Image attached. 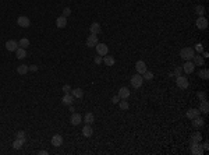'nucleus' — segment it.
Wrapping results in <instances>:
<instances>
[{
  "mask_svg": "<svg viewBox=\"0 0 209 155\" xmlns=\"http://www.w3.org/2000/svg\"><path fill=\"white\" fill-rule=\"evenodd\" d=\"M194 55H195V50H194L193 48H190V46H187V48H183V49L180 50V57L184 61L193 60Z\"/></svg>",
  "mask_w": 209,
  "mask_h": 155,
  "instance_id": "nucleus-1",
  "label": "nucleus"
},
{
  "mask_svg": "<svg viewBox=\"0 0 209 155\" xmlns=\"http://www.w3.org/2000/svg\"><path fill=\"white\" fill-rule=\"evenodd\" d=\"M144 84V78H142V76L141 74H134L133 77H131V85L134 87V88H140L141 85Z\"/></svg>",
  "mask_w": 209,
  "mask_h": 155,
  "instance_id": "nucleus-2",
  "label": "nucleus"
},
{
  "mask_svg": "<svg viewBox=\"0 0 209 155\" xmlns=\"http://www.w3.org/2000/svg\"><path fill=\"white\" fill-rule=\"evenodd\" d=\"M176 84L178 88H181V90H187L188 88V80L185 77H183V76H178V77H176Z\"/></svg>",
  "mask_w": 209,
  "mask_h": 155,
  "instance_id": "nucleus-3",
  "label": "nucleus"
},
{
  "mask_svg": "<svg viewBox=\"0 0 209 155\" xmlns=\"http://www.w3.org/2000/svg\"><path fill=\"white\" fill-rule=\"evenodd\" d=\"M191 154L193 155H202L204 154V148L201 143H193L191 144Z\"/></svg>",
  "mask_w": 209,
  "mask_h": 155,
  "instance_id": "nucleus-4",
  "label": "nucleus"
},
{
  "mask_svg": "<svg viewBox=\"0 0 209 155\" xmlns=\"http://www.w3.org/2000/svg\"><path fill=\"white\" fill-rule=\"evenodd\" d=\"M95 49H96V53L99 56H106L109 53V48H107V45H104V43H98V45L95 46Z\"/></svg>",
  "mask_w": 209,
  "mask_h": 155,
  "instance_id": "nucleus-5",
  "label": "nucleus"
},
{
  "mask_svg": "<svg viewBox=\"0 0 209 155\" xmlns=\"http://www.w3.org/2000/svg\"><path fill=\"white\" fill-rule=\"evenodd\" d=\"M18 48H20V45H18V42L14 41V39H10V41L6 42V49H7L8 52H16Z\"/></svg>",
  "mask_w": 209,
  "mask_h": 155,
  "instance_id": "nucleus-6",
  "label": "nucleus"
},
{
  "mask_svg": "<svg viewBox=\"0 0 209 155\" xmlns=\"http://www.w3.org/2000/svg\"><path fill=\"white\" fill-rule=\"evenodd\" d=\"M98 43H99V41H98V35L91 34V35L87 38V46H88V48H95Z\"/></svg>",
  "mask_w": 209,
  "mask_h": 155,
  "instance_id": "nucleus-7",
  "label": "nucleus"
},
{
  "mask_svg": "<svg viewBox=\"0 0 209 155\" xmlns=\"http://www.w3.org/2000/svg\"><path fill=\"white\" fill-rule=\"evenodd\" d=\"M17 24L20 25V27H22V28H28L29 25H31V21H29L28 17L25 16H21L17 18Z\"/></svg>",
  "mask_w": 209,
  "mask_h": 155,
  "instance_id": "nucleus-8",
  "label": "nucleus"
},
{
  "mask_svg": "<svg viewBox=\"0 0 209 155\" xmlns=\"http://www.w3.org/2000/svg\"><path fill=\"white\" fill-rule=\"evenodd\" d=\"M135 69H137V73L142 76V74L146 71V64H145V61L144 60H138L137 63H135Z\"/></svg>",
  "mask_w": 209,
  "mask_h": 155,
  "instance_id": "nucleus-9",
  "label": "nucleus"
},
{
  "mask_svg": "<svg viewBox=\"0 0 209 155\" xmlns=\"http://www.w3.org/2000/svg\"><path fill=\"white\" fill-rule=\"evenodd\" d=\"M197 28H198V29H205V28H208V20H206L204 16H202V17H198V20H197Z\"/></svg>",
  "mask_w": 209,
  "mask_h": 155,
  "instance_id": "nucleus-10",
  "label": "nucleus"
},
{
  "mask_svg": "<svg viewBox=\"0 0 209 155\" xmlns=\"http://www.w3.org/2000/svg\"><path fill=\"white\" fill-rule=\"evenodd\" d=\"M130 95H131V92H130V90L127 87H121L119 90V98L120 99H127L130 98Z\"/></svg>",
  "mask_w": 209,
  "mask_h": 155,
  "instance_id": "nucleus-11",
  "label": "nucleus"
},
{
  "mask_svg": "<svg viewBox=\"0 0 209 155\" xmlns=\"http://www.w3.org/2000/svg\"><path fill=\"white\" fill-rule=\"evenodd\" d=\"M56 27L57 28H66L67 27V17L60 16L56 18Z\"/></svg>",
  "mask_w": 209,
  "mask_h": 155,
  "instance_id": "nucleus-12",
  "label": "nucleus"
},
{
  "mask_svg": "<svg viewBox=\"0 0 209 155\" xmlns=\"http://www.w3.org/2000/svg\"><path fill=\"white\" fill-rule=\"evenodd\" d=\"M194 69H195V66H194V63H193V61H191V60L185 61L184 64H183V71H184V73H187V74L193 73V71H194Z\"/></svg>",
  "mask_w": 209,
  "mask_h": 155,
  "instance_id": "nucleus-13",
  "label": "nucleus"
},
{
  "mask_svg": "<svg viewBox=\"0 0 209 155\" xmlns=\"http://www.w3.org/2000/svg\"><path fill=\"white\" fill-rule=\"evenodd\" d=\"M74 97H72L70 92H67V94H64V97L61 98V102H63V105H67V106H70V105H72V102H74Z\"/></svg>",
  "mask_w": 209,
  "mask_h": 155,
  "instance_id": "nucleus-14",
  "label": "nucleus"
},
{
  "mask_svg": "<svg viewBox=\"0 0 209 155\" xmlns=\"http://www.w3.org/2000/svg\"><path fill=\"white\" fill-rule=\"evenodd\" d=\"M61 144H63V137L60 134H54L52 137V145L53 147H60Z\"/></svg>",
  "mask_w": 209,
  "mask_h": 155,
  "instance_id": "nucleus-15",
  "label": "nucleus"
},
{
  "mask_svg": "<svg viewBox=\"0 0 209 155\" xmlns=\"http://www.w3.org/2000/svg\"><path fill=\"white\" fill-rule=\"evenodd\" d=\"M81 120H82V118H81L80 113H72L71 119H70V123H71L72 126H78V124L81 123Z\"/></svg>",
  "mask_w": 209,
  "mask_h": 155,
  "instance_id": "nucleus-16",
  "label": "nucleus"
},
{
  "mask_svg": "<svg viewBox=\"0 0 209 155\" xmlns=\"http://www.w3.org/2000/svg\"><path fill=\"white\" fill-rule=\"evenodd\" d=\"M89 31H91V34H93V35L101 34V24H99V22H92L91 27H89Z\"/></svg>",
  "mask_w": 209,
  "mask_h": 155,
  "instance_id": "nucleus-17",
  "label": "nucleus"
},
{
  "mask_svg": "<svg viewBox=\"0 0 209 155\" xmlns=\"http://www.w3.org/2000/svg\"><path fill=\"white\" fill-rule=\"evenodd\" d=\"M93 134V130H92V127H91V124H85L84 127H82V136L84 137H91V136Z\"/></svg>",
  "mask_w": 209,
  "mask_h": 155,
  "instance_id": "nucleus-18",
  "label": "nucleus"
},
{
  "mask_svg": "<svg viewBox=\"0 0 209 155\" xmlns=\"http://www.w3.org/2000/svg\"><path fill=\"white\" fill-rule=\"evenodd\" d=\"M199 112H202L204 115H208L209 113V103H208V101L206 99H204L201 102V105H199Z\"/></svg>",
  "mask_w": 209,
  "mask_h": 155,
  "instance_id": "nucleus-19",
  "label": "nucleus"
},
{
  "mask_svg": "<svg viewBox=\"0 0 209 155\" xmlns=\"http://www.w3.org/2000/svg\"><path fill=\"white\" fill-rule=\"evenodd\" d=\"M199 115H201V112H199L198 109H194V108H193V109L187 110V118L191 119V120H193V119H195V118H198Z\"/></svg>",
  "mask_w": 209,
  "mask_h": 155,
  "instance_id": "nucleus-20",
  "label": "nucleus"
},
{
  "mask_svg": "<svg viewBox=\"0 0 209 155\" xmlns=\"http://www.w3.org/2000/svg\"><path fill=\"white\" fill-rule=\"evenodd\" d=\"M194 63V66H204V63H205V60H204V57L201 56V53L198 55V56H195L194 55V57H193V60H191Z\"/></svg>",
  "mask_w": 209,
  "mask_h": 155,
  "instance_id": "nucleus-21",
  "label": "nucleus"
},
{
  "mask_svg": "<svg viewBox=\"0 0 209 155\" xmlns=\"http://www.w3.org/2000/svg\"><path fill=\"white\" fill-rule=\"evenodd\" d=\"M71 95L75 99H81L84 97V91H82V88H75V90H71Z\"/></svg>",
  "mask_w": 209,
  "mask_h": 155,
  "instance_id": "nucleus-22",
  "label": "nucleus"
},
{
  "mask_svg": "<svg viewBox=\"0 0 209 155\" xmlns=\"http://www.w3.org/2000/svg\"><path fill=\"white\" fill-rule=\"evenodd\" d=\"M84 120H85V123H87V124H92V123L95 122V116H93L92 112H87V113H85V116H84Z\"/></svg>",
  "mask_w": 209,
  "mask_h": 155,
  "instance_id": "nucleus-23",
  "label": "nucleus"
},
{
  "mask_svg": "<svg viewBox=\"0 0 209 155\" xmlns=\"http://www.w3.org/2000/svg\"><path fill=\"white\" fill-rule=\"evenodd\" d=\"M104 63V64L107 66V67H112L113 64H114V63H116V60H114V57L113 56H107V55H106V56L103 57V60H102Z\"/></svg>",
  "mask_w": 209,
  "mask_h": 155,
  "instance_id": "nucleus-24",
  "label": "nucleus"
},
{
  "mask_svg": "<svg viewBox=\"0 0 209 155\" xmlns=\"http://www.w3.org/2000/svg\"><path fill=\"white\" fill-rule=\"evenodd\" d=\"M201 140H202L201 133H194V134L191 136V140H190V143H191V144H193V143H201Z\"/></svg>",
  "mask_w": 209,
  "mask_h": 155,
  "instance_id": "nucleus-25",
  "label": "nucleus"
},
{
  "mask_svg": "<svg viewBox=\"0 0 209 155\" xmlns=\"http://www.w3.org/2000/svg\"><path fill=\"white\" fill-rule=\"evenodd\" d=\"M193 126L194 127H202V126H204V119H202L201 116L193 119Z\"/></svg>",
  "mask_w": 209,
  "mask_h": 155,
  "instance_id": "nucleus-26",
  "label": "nucleus"
},
{
  "mask_svg": "<svg viewBox=\"0 0 209 155\" xmlns=\"http://www.w3.org/2000/svg\"><path fill=\"white\" fill-rule=\"evenodd\" d=\"M16 55H17V59H24V57H27V52H25L24 48H18V49L16 50Z\"/></svg>",
  "mask_w": 209,
  "mask_h": 155,
  "instance_id": "nucleus-27",
  "label": "nucleus"
},
{
  "mask_svg": "<svg viewBox=\"0 0 209 155\" xmlns=\"http://www.w3.org/2000/svg\"><path fill=\"white\" fill-rule=\"evenodd\" d=\"M17 73L21 74V76H24V74L28 73V66H25V64H20L18 67H17Z\"/></svg>",
  "mask_w": 209,
  "mask_h": 155,
  "instance_id": "nucleus-28",
  "label": "nucleus"
},
{
  "mask_svg": "<svg viewBox=\"0 0 209 155\" xmlns=\"http://www.w3.org/2000/svg\"><path fill=\"white\" fill-rule=\"evenodd\" d=\"M22 145H24V141H22V140L16 139L14 141H13V148H14V150H21Z\"/></svg>",
  "mask_w": 209,
  "mask_h": 155,
  "instance_id": "nucleus-29",
  "label": "nucleus"
},
{
  "mask_svg": "<svg viewBox=\"0 0 209 155\" xmlns=\"http://www.w3.org/2000/svg\"><path fill=\"white\" fill-rule=\"evenodd\" d=\"M198 76H199V78H202V80H208L209 78V70L208 69H202L199 73H198Z\"/></svg>",
  "mask_w": 209,
  "mask_h": 155,
  "instance_id": "nucleus-30",
  "label": "nucleus"
},
{
  "mask_svg": "<svg viewBox=\"0 0 209 155\" xmlns=\"http://www.w3.org/2000/svg\"><path fill=\"white\" fill-rule=\"evenodd\" d=\"M18 45H20V48L27 49V48L29 46V39H28V38H21V41L18 42Z\"/></svg>",
  "mask_w": 209,
  "mask_h": 155,
  "instance_id": "nucleus-31",
  "label": "nucleus"
},
{
  "mask_svg": "<svg viewBox=\"0 0 209 155\" xmlns=\"http://www.w3.org/2000/svg\"><path fill=\"white\" fill-rule=\"evenodd\" d=\"M119 106H120V108H121L123 110H127V109L130 108L128 102H127L125 99H120V101H119Z\"/></svg>",
  "mask_w": 209,
  "mask_h": 155,
  "instance_id": "nucleus-32",
  "label": "nucleus"
},
{
  "mask_svg": "<svg viewBox=\"0 0 209 155\" xmlns=\"http://www.w3.org/2000/svg\"><path fill=\"white\" fill-rule=\"evenodd\" d=\"M142 78H144V80H146V81H151V80L153 78V73H152V71H148V70H146V71L142 74Z\"/></svg>",
  "mask_w": 209,
  "mask_h": 155,
  "instance_id": "nucleus-33",
  "label": "nucleus"
},
{
  "mask_svg": "<svg viewBox=\"0 0 209 155\" xmlns=\"http://www.w3.org/2000/svg\"><path fill=\"white\" fill-rule=\"evenodd\" d=\"M195 13L198 14V17H202L205 14V7H204V6H197V7H195Z\"/></svg>",
  "mask_w": 209,
  "mask_h": 155,
  "instance_id": "nucleus-34",
  "label": "nucleus"
},
{
  "mask_svg": "<svg viewBox=\"0 0 209 155\" xmlns=\"http://www.w3.org/2000/svg\"><path fill=\"white\" fill-rule=\"evenodd\" d=\"M16 139L22 140V141L25 143V133H24V131H17V133H16Z\"/></svg>",
  "mask_w": 209,
  "mask_h": 155,
  "instance_id": "nucleus-35",
  "label": "nucleus"
},
{
  "mask_svg": "<svg viewBox=\"0 0 209 155\" xmlns=\"http://www.w3.org/2000/svg\"><path fill=\"white\" fill-rule=\"evenodd\" d=\"M194 50H197L198 53H202L204 52V45H202V43H197L195 48H194Z\"/></svg>",
  "mask_w": 209,
  "mask_h": 155,
  "instance_id": "nucleus-36",
  "label": "nucleus"
},
{
  "mask_svg": "<svg viewBox=\"0 0 209 155\" xmlns=\"http://www.w3.org/2000/svg\"><path fill=\"white\" fill-rule=\"evenodd\" d=\"M181 71H183V67H180V66L174 69V74H176V77H178V76H180V74H181Z\"/></svg>",
  "mask_w": 209,
  "mask_h": 155,
  "instance_id": "nucleus-37",
  "label": "nucleus"
},
{
  "mask_svg": "<svg viewBox=\"0 0 209 155\" xmlns=\"http://www.w3.org/2000/svg\"><path fill=\"white\" fill-rule=\"evenodd\" d=\"M71 91V87L69 85V84H66V85H63V92L64 94H67V92H70Z\"/></svg>",
  "mask_w": 209,
  "mask_h": 155,
  "instance_id": "nucleus-38",
  "label": "nucleus"
},
{
  "mask_svg": "<svg viewBox=\"0 0 209 155\" xmlns=\"http://www.w3.org/2000/svg\"><path fill=\"white\" fill-rule=\"evenodd\" d=\"M70 14H71V10H70L69 7H66L64 10H63V16H64V17H69Z\"/></svg>",
  "mask_w": 209,
  "mask_h": 155,
  "instance_id": "nucleus-39",
  "label": "nucleus"
},
{
  "mask_svg": "<svg viewBox=\"0 0 209 155\" xmlns=\"http://www.w3.org/2000/svg\"><path fill=\"white\" fill-rule=\"evenodd\" d=\"M28 71H38V66H35V64H32V66H28Z\"/></svg>",
  "mask_w": 209,
  "mask_h": 155,
  "instance_id": "nucleus-40",
  "label": "nucleus"
},
{
  "mask_svg": "<svg viewBox=\"0 0 209 155\" xmlns=\"http://www.w3.org/2000/svg\"><path fill=\"white\" fill-rule=\"evenodd\" d=\"M198 98H199V99H201V101H204V99H206V94H205V92H198Z\"/></svg>",
  "mask_w": 209,
  "mask_h": 155,
  "instance_id": "nucleus-41",
  "label": "nucleus"
},
{
  "mask_svg": "<svg viewBox=\"0 0 209 155\" xmlns=\"http://www.w3.org/2000/svg\"><path fill=\"white\" fill-rule=\"evenodd\" d=\"M95 63H96V64H101V63H102V57L99 56V55L95 56Z\"/></svg>",
  "mask_w": 209,
  "mask_h": 155,
  "instance_id": "nucleus-42",
  "label": "nucleus"
},
{
  "mask_svg": "<svg viewBox=\"0 0 209 155\" xmlns=\"http://www.w3.org/2000/svg\"><path fill=\"white\" fill-rule=\"evenodd\" d=\"M119 101H120L119 95H116V97H113V98H112V103H119Z\"/></svg>",
  "mask_w": 209,
  "mask_h": 155,
  "instance_id": "nucleus-43",
  "label": "nucleus"
},
{
  "mask_svg": "<svg viewBox=\"0 0 209 155\" xmlns=\"http://www.w3.org/2000/svg\"><path fill=\"white\" fill-rule=\"evenodd\" d=\"M202 148H204V151H208V150H209V144H208V141H205V143L202 144Z\"/></svg>",
  "mask_w": 209,
  "mask_h": 155,
  "instance_id": "nucleus-44",
  "label": "nucleus"
},
{
  "mask_svg": "<svg viewBox=\"0 0 209 155\" xmlns=\"http://www.w3.org/2000/svg\"><path fill=\"white\" fill-rule=\"evenodd\" d=\"M38 154L39 155H48V151H46V150H42V151H39Z\"/></svg>",
  "mask_w": 209,
  "mask_h": 155,
  "instance_id": "nucleus-45",
  "label": "nucleus"
},
{
  "mask_svg": "<svg viewBox=\"0 0 209 155\" xmlns=\"http://www.w3.org/2000/svg\"><path fill=\"white\" fill-rule=\"evenodd\" d=\"M209 55H208V52H202V57H204V59H205V57H208Z\"/></svg>",
  "mask_w": 209,
  "mask_h": 155,
  "instance_id": "nucleus-46",
  "label": "nucleus"
}]
</instances>
